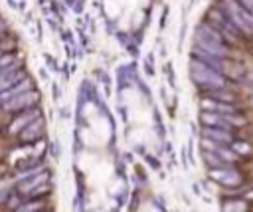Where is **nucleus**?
<instances>
[{"instance_id":"nucleus-6","label":"nucleus","mask_w":253,"mask_h":212,"mask_svg":"<svg viewBox=\"0 0 253 212\" xmlns=\"http://www.w3.org/2000/svg\"><path fill=\"white\" fill-rule=\"evenodd\" d=\"M211 176H213L217 182L225 184V186H239V184H241V176H239L237 172L229 170L227 166H223L221 170H211Z\"/></svg>"},{"instance_id":"nucleus-15","label":"nucleus","mask_w":253,"mask_h":212,"mask_svg":"<svg viewBox=\"0 0 253 212\" xmlns=\"http://www.w3.org/2000/svg\"><path fill=\"white\" fill-rule=\"evenodd\" d=\"M223 119H225L227 123H231V125H245V119H243V117H235V115H229V113H225Z\"/></svg>"},{"instance_id":"nucleus-2","label":"nucleus","mask_w":253,"mask_h":212,"mask_svg":"<svg viewBox=\"0 0 253 212\" xmlns=\"http://www.w3.org/2000/svg\"><path fill=\"white\" fill-rule=\"evenodd\" d=\"M38 115H40V111H38L36 107H30V109L20 111V115H16V117L8 123V127H6L8 135H18L26 125H30L34 119H38Z\"/></svg>"},{"instance_id":"nucleus-1","label":"nucleus","mask_w":253,"mask_h":212,"mask_svg":"<svg viewBox=\"0 0 253 212\" xmlns=\"http://www.w3.org/2000/svg\"><path fill=\"white\" fill-rule=\"evenodd\" d=\"M36 103H38V93H36L34 89H28V91H24V93H20V95L8 99V101L4 103V109L14 113V111L30 109V107H34Z\"/></svg>"},{"instance_id":"nucleus-17","label":"nucleus","mask_w":253,"mask_h":212,"mask_svg":"<svg viewBox=\"0 0 253 212\" xmlns=\"http://www.w3.org/2000/svg\"><path fill=\"white\" fill-rule=\"evenodd\" d=\"M245 198H253V190H251V192H247V194H245Z\"/></svg>"},{"instance_id":"nucleus-13","label":"nucleus","mask_w":253,"mask_h":212,"mask_svg":"<svg viewBox=\"0 0 253 212\" xmlns=\"http://www.w3.org/2000/svg\"><path fill=\"white\" fill-rule=\"evenodd\" d=\"M40 206H42V202L34 198L32 202H26V204H20V206L16 208V212H36V210H38Z\"/></svg>"},{"instance_id":"nucleus-8","label":"nucleus","mask_w":253,"mask_h":212,"mask_svg":"<svg viewBox=\"0 0 253 212\" xmlns=\"http://www.w3.org/2000/svg\"><path fill=\"white\" fill-rule=\"evenodd\" d=\"M202 121L206 123V125H213V127H223L225 131L229 129V125H227V121L221 117V115H213V113H208V115H204L202 117Z\"/></svg>"},{"instance_id":"nucleus-9","label":"nucleus","mask_w":253,"mask_h":212,"mask_svg":"<svg viewBox=\"0 0 253 212\" xmlns=\"http://www.w3.org/2000/svg\"><path fill=\"white\" fill-rule=\"evenodd\" d=\"M202 107H206V109H215V111H223V113H231V111H233L231 105H225V103H210L208 99L202 101Z\"/></svg>"},{"instance_id":"nucleus-3","label":"nucleus","mask_w":253,"mask_h":212,"mask_svg":"<svg viewBox=\"0 0 253 212\" xmlns=\"http://www.w3.org/2000/svg\"><path fill=\"white\" fill-rule=\"evenodd\" d=\"M26 77V71L18 65V63H12L10 67H6V69H2L0 71V93L2 91H6V89H10V87H14L18 81H22Z\"/></svg>"},{"instance_id":"nucleus-5","label":"nucleus","mask_w":253,"mask_h":212,"mask_svg":"<svg viewBox=\"0 0 253 212\" xmlns=\"http://www.w3.org/2000/svg\"><path fill=\"white\" fill-rule=\"evenodd\" d=\"M43 182H47V172H36V174H32L30 178L26 176V178H22L20 180V184H18V190L20 192H24V194H28V192H32L34 188H38L40 184H43Z\"/></svg>"},{"instance_id":"nucleus-7","label":"nucleus","mask_w":253,"mask_h":212,"mask_svg":"<svg viewBox=\"0 0 253 212\" xmlns=\"http://www.w3.org/2000/svg\"><path fill=\"white\" fill-rule=\"evenodd\" d=\"M28 89H32V81H30L28 77H24V79L18 81L14 87H10V89H6V91L0 93V103H6L8 99H12V97H16V95H20V93H24V91H28Z\"/></svg>"},{"instance_id":"nucleus-4","label":"nucleus","mask_w":253,"mask_h":212,"mask_svg":"<svg viewBox=\"0 0 253 212\" xmlns=\"http://www.w3.org/2000/svg\"><path fill=\"white\" fill-rule=\"evenodd\" d=\"M42 135H43V121H42V117L34 119L30 125H26V127L18 133V137H20L22 143H34V141L42 139Z\"/></svg>"},{"instance_id":"nucleus-16","label":"nucleus","mask_w":253,"mask_h":212,"mask_svg":"<svg viewBox=\"0 0 253 212\" xmlns=\"http://www.w3.org/2000/svg\"><path fill=\"white\" fill-rule=\"evenodd\" d=\"M4 30H6V22H4V20H2V18H0V34H2V32H4Z\"/></svg>"},{"instance_id":"nucleus-12","label":"nucleus","mask_w":253,"mask_h":212,"mask_svg":"<svg viewBox=\"0 0 253 212\" xmlns=\"http://www.w3.org/2000/svg\"><path fill=\"white\" fill-rule=\"evenodd\" d=\"M223 210L225 212H247V204L245 202H225Z\"/></svg>"},{"instance_id":"nucleus-11","label":"nucleus","mask_w":253,"mask_h":212,"mask_svg":"<svg viewBox=\"0 0 253 212\" xmlns=\"http://www.w3.org/2000/svg\"><path fill=\"white\" fill-rule=\"evenodd\" d=\"M206 135L211 137V139H215V141H223V143H229L231 141L229 133H217V129H206Z\"/></svg>"},{"instance_id":"nucleus-10","label":"nucleus","mask_w":253,"mask_h":212,"mask_svg":"<svg viewBox=\"0 0 253 212\" xmlns=\"http://www.w3.org/2000/svg\"><path fill=\"white\" fill-rule=\"evenodd\" d=\"M12 63H16V53L14 52H8V53H2L0 55V71L6 69V67H10Z\"/></svg>"},{"instance_id":"nucleus-14","label":"nucleus","mask_w":253,"mask_h":212,"mask_svg":"<svg viewBox=\"0 0 253 212\" xmlns=\"http://www.w3.org/2000/svg\"><path fill=\"white\" fill-rule=\"evenodd\" d=\"M233 151L239 153V155H249L251 153V147L247 143H233Z\"/></svg>"}]
</instances>
